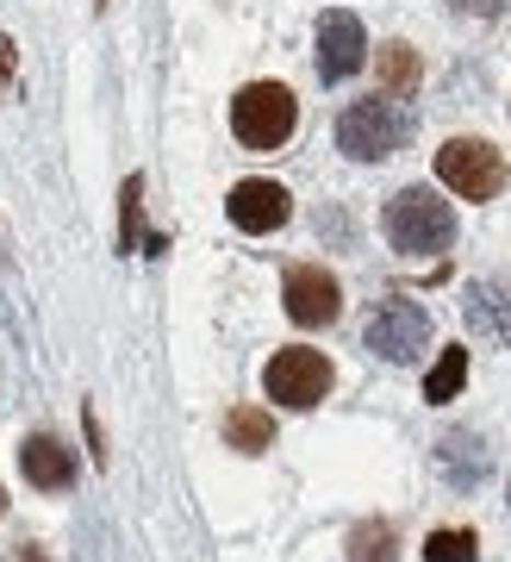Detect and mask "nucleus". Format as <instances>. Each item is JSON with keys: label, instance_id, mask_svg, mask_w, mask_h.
<instances>
[{"label": "nucleus", "instance_id": "f257e3e1", "mask_svg": "<svg viewBox=\"0 0 511 562\" xmlns=\"http://www.w3.org/2000/svg\"><path fill=\"white\" fill-rule=\"evenodd\" d=\"M381 225H387V244H394L399 257H436V250L455 244V213L431 188H399L394 201H387V220Z\"/></svg>", "mask_w": 511, "mask_h": 562}, {"label": "nucleus", "instance_id": "f03ea898", "mask_svg": "<svg viewBox=\"0 0 511 562\" xmlns=\"http://www.w3.org/2000/svg\"><path fill=\"white\" fill-rule=\"evenodd\" d=\"M412 144V106L406 101H355L343 120H337V150L355 162H387Z\"/></svg>", "mask_w": 511, "mask_h": 562}, {"label": "nucleus", "instance_id": "7ed1b4c3", "mask_svg": "<svg viewBox=\"0 0 511 562\" xmlns=\"http://www.w3.org/2000/svg\"><path fill=\"white\" fill-rule=\"evenodd\" d=\"M231 132L250 144V150H281V144L299 132L294 88H281V81H250L231 101Z\"/></svg>", "mask_w": 511, "mask_h": 562}, {"label": "nucleus", "instance_id": "20e7f679", "mask_svg": "<svg viewBox=\"0 0 511 562\" xmlns=\"http://www.w3.org/2000/svg\"><path fill=\"white\" fill-rule=\"evenodd\" d=\"M337 369L325 350H306V344H287V350H275L269 357V369H262V394L275 406H287V413H306V406H318L325 394H331Z\"/></svg>", "mask_w": 511, "mask_h": 562}, {"label": "nucleus", "instance_id": "39448f33", "mask_svg": "<svg viewBox=\"0 0 511 562\" xmlns=\"http://www.w3.org/2000/svg\"><path fill=\"white\" fill-rule=\"evenodd\" d=\"M436 181L462 201H492L506 188V157L487 138H450L436 150Z\"/></svg>", "mask_w": 511, "mask_h": 562}, {"label": "nucleus", "instance_id": "423d86ee", "mask_svg": "<svg viewBox=\"0 0 511 562\" xmlns=\"http://www.w3.org/2000/svg\"><path fill=\"white\" fill-rule=\"evenodd\" d=\"M362 344H368L381 362H418L424 344H431V313H424L418 301H406V294H394V301H381L368 313Z\"/></svg>", "mask_w": 511, "mask_h": 562}, {"label": "nucleus", "instance_id": "0eeeda50", "mask_svg": "<svg viewBox=\"0 0 511 562\" xmlns=\"http://www.w3.org/2000/svg\"><path fill=\"white\" fill-rule=\"evenodd\" d=\"M281 301H287V319L294 325H331L343 313V288H337L331 269L318 262H294L287 281H281Z\"/></svg>", "mask_w": 511, "mask_h": 562}, {"label": "nucleus", "instance_id": "6e6552de", "mask_svg": "<svg viewBox=\"0 0 511 562\" xmlns=\"http://www.w3.org/2000/svg\"><path fill=\"white\" fill-rule=\"evenodd\" d=\"M362 63H368V32H362V20L343 13V7H331L318 20V81H350Z\"/></svg>", "mask_w": 511, "mask_h": 562}, {"label": "nucleus", "instance_id": "1a4fd4ad", "mask_svg": "<svg viewBox=\"0 0 511 562\" xmlns=\"http://www.w3.org/2000/svg\"><path fill=\"white\" fill-rule=\"evenodd\" d=\"M225 213H231L237 232H250V238H262V232H281L287 225V213H294V194L281 188V181H237L231 194H225Z\"/></svg>", "mask_w": 511, "mask_h": 562}, {"label": "nucleus", "instance_id": "9d476101", "mask_svg": "<svg viewBox=\"0 0 511 562\" xmlns=\"http://www.w3.org/2000/svg\"><path fill=\"white\" fill-rule=\"evenodd\" d=\"M20 469H25V482L44 487V494H63V487H76V450H69L63 438H50V431L25 438Z\"/></svg>", "mask_w": 511, "mask_h": 562}, {"label": "nucleus", "instance_id": "9b49d317", "mask_svg": "<svg viewBox=\"0 0 511 562\" xmlns=\"http://www.w3.org/2000/svg\"><path fill=\"white\" fill-rule=\"evenodd\" d=\"M487 469H492V457L474 431H450V438L436 443V475H443L455 494H474V487L487 482Z\"/></svg>", "mask_w": 511, "mask_h": 562}, {"label": "nucleus", "instance_id": "f8f14e48", "mask_svg": "<svg viewBox=\"0 0 511 562\" xmlns=\"http://www.w3.org/2000/svg\"><path fill=\"white\" fill-rule=\"evenodd\" d=\"M462 319H468L474 338L511 344V281H474L468 301H462Z\"/></svg>", "mask_w": 511, "mask_h": 562}, {"label": "nucleus", "instance_id": "ddd939ff", "mask_svg": "<svg viewBox=\"0 0 511 562\" xmlns=\"http://www.w3.org/2000/svg\"><path fill=\"white\" fill-rule=\"evenodd\" d=\"M118 250H144V257L169 250L162 232H144V176H125L118 188Z\"/></svg>", "mask_w": 511, "mask_h": 562}, {"label": "nucleus", "instance_id": "4468645a", "mask_svg": "<svg viewBox=\"0 0 511 562\" xmlns=\"http://www.w3.org/2000/svg\"><path fill=\"white\" fill-rule=\"evenodd\" d=\"M374 81H381L394 101H406L418 81H424V63H418L412 44H399V38H394V44H381V50H374Z\"/></svg>", "mask_w": 511, "mask_h": 562}, {"label": "nucleus", "instance_id": "2eb2a0df", "mask_svg": "<svg viewBox=\"0 0 511 562\" xmlns=\"http://www.w3.org/2000/svg\"><path fill=\"white\" fill-rule=\"evenodd\" d=\"M225 443L243 450V457H262V450L275 443V419H269L262 406H231V413H225Z\"/></svg>", "mask_w": 511, "mask_h": 562}, {"label": "nucleus", "instance_id": "dca6fc26", "mask_svg": "<svg viewBox=\"0 0 511 562\" xmlns=\"http://www.w3.org/2000/svg\"><path fill=\"white\" fill-rule=\"evenodd\" d=\"M350 562H399V531L394 519H362L350 531Z\"/></svg>", "mask_w": 511, "mask_h": 562}, {"label": "nucleus", "instance_id": "f3484780", "mask_svg": "<svg viewBox=\"0 0 511 562\" xmlns=\"http://www.w3.org/2000/svg\"><path fill=\"white\" fill-rule=\"evenodd\" d=\"M462 382H468V350H462V344H450V350L436 357V369L424 375V401H431V406L455 401V394H462Z\"/></svg>", "mask_w": 511, "mask_h": 562}, {"label": "nucleus", "instance_id": "a211bd4d", "mask_svg": "<svg viewBox=\"0 0 511 562\" xmlns=\"http://www.w3.org/2000/svg\"><path fill=\"white\" fill-rule=\"evenodd\" d=\"M480 557V538L474 531H462V525H450V531H431L424 538V562H474Z\"/></svg>", "mask_w": 511, "mask_h": 562}, {"label": "nucleus", "instance_id": "6ab92c4d", "mask_svg": "<svg viewBox=\"0 0 511 562\" xmlns=\"http://www.w3.org/2000/svg\"><path fill=\"white\" fill-rule=\"evenodd\" d=\"M455 13H474V20H506L511 0H455Z\"/></svg>", "mask_w": 511, "mask_h": 562}, {"label": "nucleus", "instance_id": "aec40b11", "mask_svg": "<svg viewBox=\"0 0 511 562\" xmlns=\"http://www.w3.org/2000/svg\"><path fill=\"white\" fill-rule=\"evenodd\" d=\"M13 69H20V44H13L7 32H0V88L13 81Z\"/></svg>", "mask_w": 511, "mask_h": 562}, {"label": "nucleus", "instance_id": "412c9836", "mask_svg": "<svg viewBox=\"0 0 511 562\" xmlns=\"http://www.w3.org/2000/svg\"><path fill=\"white\" fill-rule=\"evenodd\" d=\"M13 562H44V557H32V550H25V557H13Z\"/></svg>", "mask_w": 511, "mask_h": 562}, {"label": "nucleus", "instance_id": "4be33fe9", "mask_svg": "<svg viewBox=\"0 0 511 562\" xmlns=\"http://www.w3.org/2000/svg\"><path fill=\"white\" fill-rule=\"evenodd\" d=\"M0 513H7V487H0Z\"/></svg>", "mask_w": 511, "mask_h": 562}, {"label": "nucleus", "instance_id": "5701e85b", "mask_svg": "<svg viewBox=\"0 0 511 562\" xmlns=\"http://www.w3.org/2000/svg\"><path fill=\"white\" fill-rule=\"evenodd\" d=\"M94 7H106V0H94Z\"/></svg>", "mask_w": 511, "mask_h": 562}]
</instances>
